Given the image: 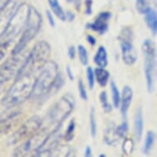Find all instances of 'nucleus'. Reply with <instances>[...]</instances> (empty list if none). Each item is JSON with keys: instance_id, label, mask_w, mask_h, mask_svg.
I'll return each instance as SVG.
<instances>
[{"instance_id": "f257e3e1", "label": "nucleus", "mask_w": 157, "mask_h": 157, "mask_svg": "<svg viewBox=\"0 0 157 157\" xmlns=\"http://www.w3.org/2000/svg\"><path fill=\"white\" fill-rule=\"evenodd\" d=\"M36 76L31 73L18 74L16 77L15 82L8 89L2 104L6 108L16 107L31 97L33 92Z\"/></svg>"}, {"instance_id": "f03ea898", "label": "nucleus", "mask_w": 157, "mask_h": 157, "mask_svg": "<svg viewBox=\"0 0 157 157\" xmlns=\"http://www.w3.org/2000/svg\"><path fill=\"white\" fill-rule=\"evenodd\" d=\"M59 67L54 60H49L40 70L36 77L35 85L31 97L41 98L52 90L59 77Z\"/></svg>"}, {"instance_id": "7ed1b4c3", "label": "nucleus", "mask_w": 157, "mask_h": 157, "mask_svg": "<svg viewBox=\"0 0 157 157\" xmlns=\"http://www.w3.org/2000/svg\"><path fill=\"white\" fill-rule=\"evenodd\" d=\"M51 48L45 40H40L34 45L33 49L27 54L26 61L18 74H36L49 61ZM17 74V75H18Z\"/></svg>"}, {"instance_id": "20e7f679", "label": "nucleus", "mask_w": 157, "mask_h": 157, "mask_svg": "<svg viewBox=\"0 0 157 157\" xmlns=\"http://www.w3.org/2000/svg\"><path fill=\"white\" fill-rule=\"evenodd\" d=\"M42 16L35 7L29 6V13L26 26L23 30L21 38L13 48L12 54H20L26 49L30 42L33 40L41 28Z\"/></svg>"}, {"instance_id": "39448f33", "label": "nucleus", "mask_w": 157, "mask_h": 157, "mask_svg": "<svg viewBox=\"0 0 157 157\" xmlns=\"http://www.w3.org/2000/svg\"><path fill=\"white\" fill-rule=\"evenodd\" d=\"M75 105L74 97L70 93L63 95L59 101H57L48 114L49 124L53 128L52 132L60 129L63 121L74 109Z\"/></svg>"}, {"instance_id": "423d86ee", "label": "nucleus", "mask_w": 157, "mask_h": 157, "mask_svg": "<svg viewBox=\"0 0 157 157\" xmlns=\"http://www.w3.org/2000/svg\"><path fill=\"white\" fill-rule=\"evenodd\" d=\"M29 6L26 3H21L17 7L8 28L2 37V42H7L10 44L13 40L17 38L23 31L26 26V20L28 17Z\"/></svg>"}, {"instance_id": "0eeeda50", "label": "nucleus", "mask_w": 157, "mask_h": 157, "mask_svg": "<svg viewBox=\"0 0 157 157\" xmlns=\"http://www.w3.org/2000/svg\"><path fill=\"white\" fill-rule=\"evenodd\" d=\"M142 51L144 53V72L147 80L148 92L151 93L154 88L155 78L157 70V53L155 45L151 40H145L142 44Z\"/></svg>"}, {"instance_id": "6e6552de", "label": "nucleus", "mask_w": 157, "mask_h": 157, "mask_svg": "<svg viewBox=\"0 0 157 157\" xmlns=\"http://www.w3.org/2000/svg\"><path fill=\"white\" fill-rule=\"evenodd\" d=\"M50 132H51L47 128L40 129L27 139L24 140V142L14 150L13 155L16 157H23L33 155V153L36 154V151L44 144Z\"/></svg>"}, {"instance_id": "1a4fd4ad", "label": "nucleus", "mask_w": 157, "mask_h": 157, "mask_svg": "<svg viewBox=\"0 0 157 157\" xmlns=\"http://www.w3.org/2000/svg\"><path fill=\"white\" fill-rule=\"evenodd\" d=\"M27 54L21 52L17 54H12L0 67V83H6L14 77H17L26 61Z\"/></svg>"}, {"instance_id": "9d476101", "label": "nucleus", "mask_w": 157, "mask_h": 157, "mask_svg": "<svg viewBox=\"0 0 157 157\" xmlns=\"http://www.w3.org/2000/svg\"><path fill=\"white\" fill-rule=\"evenodd\" d=\"M42 126V119L38 115H34L27 119L19 128L15 132V133L11 136L9 139V143L11 145H15L38 132Z\"/></svg>"}, {"instance_id": "9b49d317", "label": "nucleus", "mask_w": 157, "mask_h": 157, "mask_svg": "<svg viewBox=\"0 0 157 157\" xmlns=\"http://www.w3.org/2000/svg\"><path fill=\"white\" fill-rule=\"evenodd\" d=\"M122 51V59L127 65L134 64L137 60L136 49L132 44V31L128 27H125L119 37Z\"/></svg>"}, {"instance_id": "f8f14e48", "label": "nucleus", "mask_w": 157, "mask_h": 157, "mask_svg": "<svg viewBox=\"0 0 157 157\" xmlns=\"http://www.w3.org/2000/svg\"><path fill=\"white\" fill-rule=\"evenodd\" d=\"M112 14L109 12H101L99 13L95 21L92 23H88L86 28L98 32L100 35H104L109 28V21Z\"/></svg>"}, {"instance_id": "ddd939ff", "label": "nucleus", "mask_w": 157, "mask_h": 157, "mask_svg": "<svg viewBox=\"0 0 157 157\" xmlns=\"http://www.w3.org/2000/svg\"><path fill=\"white\" fill-rule=\"evenodd\" d=\"M16 8H17L16 3L12 1L5 8L0 10V39L3 37L5 33Z\"/></svg>"}, {"instance_id": "4468645a", "label": "nucleus", "mask_w": 157, "mask_h": 157, "mask_svg": "<svg viewBox=\"0 0 157 157\" xmlns=\"http://www.w3.org/2000/svg\"><path fill=\"white\" fill-rule=\"evenodd\" d=\"M133 97V90L129 86H125L123 89L120 101V108H121L122 115L124 119H126L127 113L128 110L129 106L131 105Z\"/></svg>"}, {"instance_id": "2eb2a0df", "label": "nucleus", "mask_w": 157, "mask_h": 157, "mask_svg": "<svg viewBox=\"0 0 157 157\" xmlns=\"http://www.w3.org/2000/svg\"><path fill=\"white\" fill-rule=\"evenodd\" d=\"M143 113H142V108H138L136 111L135 114V120H134V132L136 139L140 141L143 133Z\"/></svg>"}, {"instance_id": "dca6fc26", "label": "nucleus", "mask_w": 157, "mask_h": 157, "mask_svg": "<svg viewBox=\"0 0 157 157\" xmlns=\"http://www.w3.org/2000/svg\"><path fill=\"white\" fill-rule=\"evenodd\" d=\"M145 21L152 34L154 36L157 35V13L154 9L149 8L147 11L145 13Z\"/></svg>"}, {"instance_id": "f3484780", "label": "nucleus", "mask_w": 157, "mask_h": 157, "mask_svg": "<svg viewBox=\"0 0 157 157\" xmlns=\"http://www.w3.org/2000/svg\"><path fill=\"white\" fill-rule=\"evenodd\" d=\"M94 62L98 67H105L108 65V54L107 50L104 46H100L98 48L97 52L94 57Z\"/></svg>"}, {"instance_id": "a211bd4d", "label": "nucleus", "mask_w": 157, "mask_h": 157, "mask_svg": "<svg viewBox=\"0 0 157 157\" xmlns=\"http://www.w3.org/2000/svg\"><path fill=\"white\" fill-rule=\"evenodd\" d=\"M95 72V80L97 81L99 85L101 87H105L108 83L109 78V72L105 69V67H98L94 70Z\"/></svg>"}, {"instance_id": "6ab92c4d", "label": "nucleus", "mask_w": 157, "mask_h": 157, "mask_svg": "<svg viewBox=\"0 0 157 157\" xmlns=\"http://www.w3.org/2000/svg\"><path fill=\"white\" fill-rule=\"evenodd\" d=\"M48 2L51 8V10L57 17L62 21H66V13L63 9L62 6L60 5L59 0H48Z\"/></svg>"}, {"instance_id": "aec40b11", "label": "nucleus", "mask_w": 157, "mask_h": 157, "mask_svg": "<svg viewBox=\"0 0 157 157\" xmlns=\"http://www.w3.org/2000/svg\"><path fill=\"white\" fill-rule=\"evenodd\" d=\"M115 128L116 127L113 124H111L105 132V142L109 146L115 144L119 139V137L116 134Z\"/></svg>"}, {"instance_id": "412c9836", "label": "nucleus", "mask_w": 157, "mask_h": 157, "mask_svg": "<svg viewBox=\"0 0 157 157\" xmlns=\"http://www.w3.org/2000/svg\"><path fill=\"white\" fill-rule=\"evenodd\" d=\"M111 93H112V99H113V106L115 108H119L120 106V101H121V96H120V92L116 83L112 81L110 83Z\"/></svg>"}, {"instance_id": "4be33fe9", "label": "nucleus", "mask_w": 157, "mask_h": 157, "mask_svg": "<svg viewBox=\"0 0 157 157\" xmlns=\"http://www.w3.org/2000/svg\"><path fill=\"white\" fill-rule=\"evenodd\" d=\"M155 140V135L154 132L152 131H148L146 136V140H145L144 147H143V153L144 154H148L152 148L153 143H154Z\"/></svg>"}, {"instance_id": "5701e85b", "label": "nucleus", "mask_w": 157, "mask_h": 157, "mask_svg": "<svg viewBox=\"0 0 157 157\" xmlns=\"http://www.w3.org/2000/svg\"><path fill=\"white\" fill-rule=\"evenodd\" d=\"M90 134L92 137L95 138L97 133V124L95 119V109L94 107L90 108Z\"/></svg>"}, {"instance_id": "b1692460", "label": "nucleus", "mask_w": 157, "mask_h": 157, "mask_svg": "<svg viewBox=\"0 0 157 157\" xmlns=\"http://www.w3.org/2000/svg\"><path fill=\"white\" fill-rule=\"evenodd\" d=\"M77 51H78V56H79V60H80L81 63L83 66L87 65L88 62H89V56H88L86 49L83 46L82 44H79L78 48H77Z\"/></svg>"}, {"instance_id": "393cba45", "label": "nucleus", "mask_w": 157, "mask_h": 157, "mask_svg": "<svg viewBox=\"0 0 157 157\" xmlns=\"http://www.w3.org/2000/svg\"><path fill=\"white\" fill-rule=\"evenodd\" d=\"M75 128H76V124H75L74 119H72L67 125V130L64 134V140L66 142H71L73 137H74Z\"/></svg>"}, {"instance_id": "a878e982", "label": "nucleus", "mask_w": 157, "mask_h": 157, "mask_svg": "<svg viewBox=\"0 0 157 157\" xmlns=\"http://www.w3.org/2000/svg\"><path fill=\"white\" fill-rule=\"evenodd\" d=\"M100 101H101V105H102V108L104 109V110L106 113H110L113 108H112V105H110V103L108 101V95H107V93L105 91H102L100 95Z\"/></svg>"}, {"instance_id": "bb28decb", "label": "nucleus", "mask_w": 157, "mask_h": 157, "mask_svg": "<svg viewBox=\"0 0 157 157\" xmlns=\"http://www.w3.org/2000/svg\"><path fill=\"white\" fill-rule=\"evenodd\" d=\"M136 11L140 14H145L150 8L149 0H136Z\"/></svg>"}, {"instance_id": "cd10ccee", "label": "nucleus", "mask_w": 157, "mask_h": 157, "mask_svg": "<svg viewBox=\"0 0 157 157\" xmlns=\"http://www.w3.org/2000/svg\"><path fill=\"white\" fill-rule=\"evenodd\" d=\"M134 142L130 138H125L122 146V151L125 155H131L133 152Z\"/></svg>"}, {"instance_id": "c85d7f7f", "label": "nucleus", "mask_w": 157, "mask_h": 157, "mask_svg": "<svg viewBox=\"0 0 157 157\" xmlns=\"http://www.w3.org/2000/svg\"><path fill=\"white\" fill-rule=\"evenodd\" d=\"M128 123L125 121H124L119 126L116 127L115 128V132L117 136H119V138H124L127 135V132H128Z\"/></svg>"}, {"instance_id": "c756f323", "label": "nucleus", "mask_w": 157, "mask_h": 157, "mask_svg": "<svg viewBox=\"0 0 157 157\" xmlns=\"http://www.w3.org/2000/svg\"><path fill=\"white\" fill-rule=\"evenodd\" d=\"M86 77H87V82L88 85H89V88L90 90H92L94 88V85H95V72L91 67H88L86 68Z\"/></svg>"}, {"instance_id": "7c9ffc66", "label": "nucleus", "mask_w": 157, "mask_h": 157, "mask_svg": "<svg viewBox=\"0 0 157 157\" xmlns=\"http://www.w3.org/2000/svg\"><path fill=\"white\" fill-rule=\"evenodd\" d=\"M9 43L7 42H1L0 43V67L2 66V63L3 59H5L6 54H7V50L9 46Z\"/></svg>"}, {"instance_id": "2f4dec72", "label": "nucleus", "mask_w": 157, "mask_h": 157, "mask_svg": "<svg viewBox=\"0 0 157 157\" xmlns=\"http://www.w3.org/2000/svg\"><path fill=\"white\" fill-rule=\"evenodd\" d=\"M78 91H79L81 98L82 99L83 101H87L88 100L87 92H86V86L85 85H84V83H83L82 79H80V80L78 81Z\"/></svg>"}, {"instance_id": "473e14b6", "label": "nucleus", "mask_w": 157, "mask_h": 157, "mask_svg": "<svg viewBox=\"0 0 157 157\" xmlns=\"http://www.w3.org/2000/svg\"><path fill=\"white\" fill-rule=\"evenodd\" d=\"M92 4L93 2L92 0H86L85 1V5H86V10L85 13L86 15H90L92 13Z\"/></svg>"}, {"instance_id": "72a5a7b5", "label": "nucleus", "mask_w": 157, "mask_h": 157, "mask_svg": "<svg viewBox=\"0 0 157 157\" xmlns=\"http://www.w3.org/2000/svg\"><path fill=\"white\" fill-rule=\"evenodd\" d=\"M46 17L47 19H48V21H49V25L52 26V27H54L55 26V21H54V17H53V14L50 11L47 10L46 11Z\"/></svg>"}, {"instance_id": "f704fd0d", "label": "nucleus", "mask_w": 157, "mask_h": 157, "mask_svg": "<svg viewBox=\"0 0 157 157\" xmlns=\"http://www.w3.org/2000/svg\"><path fill=\"white\" fill-rule=\"evenodd\" d=\"M67 54H68V57H69L70 59H74L75 57H76V49L73 45L70 46L67 49Z\"/></svg>"}, {"instance_id": "c9c22d12", "label": "nucleus", "mask_w": 157, "mask_h": 157, "mask_svg": "<svg viewBox=\"0 0 157 157\" xmlns=\"http://www.w3.org/2000/svg\"><path fill=\"white\" fill-rule=\"evenodd\" d=\"M67 3H72L73 5H74L75 8L77 9V11H80L81 9V0H66Z\"/></svg>"}, {"instance_id": "e433bc0d", "label": "nucleus", "mask_w": 157, "mask_h": 157, "mask_svg": "<svg viewBox=\"0 0 157 157\" xmlns=\"http://www.w3.org/2000/svg\"><path fill=\"white\" fill-rule=\"evenodd\" d=\"M86 40H87L88 43H89L91 46H95V44H96V39H95L93 36H91V35H88V36H86Z\"/></svg>"}, {"instance_id": "4c0bfd02", "label": "nucleus", "mask_w": 157, "mask_h": 157, "mask_svg": "<svg viewBox=\"0 0 157 157\" xmlns=\"http://www.w3.org/2000/svg\"><path fill=\"white\" fill-rule=\"evenodd\" d=\"M66 19L68 21H73L75 19V14L71 11H67L66 12Z\"/></svg>"}, {"instance_id": "58836bf2", "label": "nucleus", "mask_w": 157, "mask_h": 157, "mask_svg": "<svg viewBox=\"0 0 157 157\" xmlns=\"http://www.w3.org/2000/svg\"><path fill=\"white\" fill-rule=\"evenodd\" d=\"M66 73H67V77L69 78L70 81L74 80V76H73V73H72V71L70 66H67V67H66Z\"/></svg>"}, {"instance_id": "ea45409f", "label": "nucleus", "mask_w": 157, "mask_h": 157, "mask_svg": "<svg viewBox=\"0 0 157 157\" xmlns=\"http://www.w3.org/2000/svg\"><path fill=\"white\" fill-rule=\"evenodd\" d=\"M13 0H0V10H2L6 6L9 4Z\"/></svg>"}, {"instance_id": "a19ab883", "label": "nucleus", "mask_w": 157, "mask_h": 157, "mask_svg": "<svg viewBox=\"0 0 157 157\" xmlns=\"http://www.w3.org/2000/svg\"><path fill=\"white\" fill-rule=\"evenodd\" d=\"M86 157H90L92 155V150L90 147H87L85 150V154H84Z\"/></svg>"}, {"instance_id": "79ce46f5", "label": "nucleus", "mask_w": 157, "mask_h": 157, "mask_svg": "<svg viewBox=\"0 0 157 157\" xmlns=\"http://www.w3.org/2000/svg\"><path fill=\"white\" fill-rule=\"evenodd\" d=\"M3 90H4V84H3V83H0V95L3 93Z\"/></svg>"}, {"instance_id": "37998d69", "label": "nucleus", "mask_w": 157, "mask_h": 157, "mask_svg": "<svg viewBox=\"0 0 157 157\" xmlns=\"http://www.w3.org/2000/svg\"><path fill=\"white\" fill-rule=\"evenodd\" d=\"M154 1V3H155V7H157V0H153Z\"/></svg>"}, {"instance_id": "c03bdc74", "label": "nucleus", "mask_w": 157, "mask_h": 157, "mask_svg": "<svg viewBox=\"0 0 157 157\" xmlns=\"http://www.w3.org/2000/svg\"><path fill=\"white\" fill-rule=\"evenodd\" d=\"M99 156H100V157H105L106 155H104V154H101V155H100Z\"/></svg>"}]
</instances>
